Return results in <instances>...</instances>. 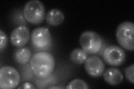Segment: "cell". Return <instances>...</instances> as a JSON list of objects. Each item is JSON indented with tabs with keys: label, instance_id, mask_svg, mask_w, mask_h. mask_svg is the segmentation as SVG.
Returning <instances> with one entry per match:
<instances>
[{
	"label": "cell",
	"instance_id": "obj_1",
	"mask_svg": "<svg viewBox=\"0 0 134 89\" xmlns=\"http://www.w3.org/2000/svg\"><path fill=\"white\" fill-rule=\"evenodd\" d=\"M55 65L53 55L46 51H39L34 54L30 60L31 70L37 78L43 79L50 76Z\"/></svg>",
	"mask_w": 134,
	"mask_h": 89
},
{
	"label": "cell",
	"instance_id": "obj_2",
	"mask_svg": "<svg viewBox=\"0 0 134 89\" xmlns=\"http://www.w3.org/2000/svg\"><path fill=\"white\" fill-rule=\"evenodd\" d=\"M23 15L28 22L34 25L41 23L45 18V10L43 3L38 0H31L25 4Z\"/></svg>",
	"mask_w": 134,
	"mask_h": 89
},
{
	"label": "cell",
	"instance_id": "obj_3",
	"mask_svg": "<svg viewBox=\"0 0 134 89\" xmlns=\"http://www.w3.org/2000/svg\"><path fill=\"white\" fill-rule=\"evenodd\" d=\"M116 37L121 47L128 51L134 50V25L130 21L120 23L117 28Z\"/></svg>",
	"mask_w": 134,
	"mask_h": 89
},
{
	"label": "cell",
	"instance_id": "obj_4",
	"mask_svg": "<svg viewBox=\"0 0 134 89\" xmlns=\"http://www.w3.org/2000/svg\"><path fill=\"white\" fill-rule=\"evenodd\" d=\"M79 43L82 49L87 54H96L102 48L103 39L94 31H86L81 35Z\"/></svg>",
	"mask_w": 134,
	"mask_h": 89
},
{
	"label": "cell",
	"instance_id": "obj_5",
	"mask_svg": "<svg viewBox=\"0 0 134 89\" xmlns=\"http://www.w3.org/2000/svg\"><path fill=\"white\" fill-rule=\"evenodd\" d=\"M33 47L40 51H45L52 45V37L48 28L39 27L34 29L31 35Z\"/></svg>",
	"mask_w": 134,
	"mask_h": 89
},
{
	"label": "cell",
	"instance_id": "obj_6",
	"mask_svg": "<svg viewBox=\"0 0 134 89\" xmlns=\"http://www.w3.org/2000/svg\"><path fill=\"white\" fill-rule=\"evenodd\" d=\"M20 81V74L14 67L3 66L0 69V88L12 89L18 86Z\"/></svg>",
	"mask_w": 134,
	"mask_h": 89
},
{
	"label": "cell",
	"instance_id": "obj_7",
	"mask_svg": "<svg viewBox=\"0 0 134 89\" xmlns=\"http://www.w3.org/2000/svg\"><path fill=\"white\" fill-rule=\"evenodd\" d=\"M102 56L107 64L112 66L122 65L126 60V53L124 49L116 45H110L104 50Z\"/></svg>",
	"mask_w": 134,
	"mask_h": 89
},
{
	"label": "cell",
	"instance_id": "obj_8",
	"mask_svg": "<svg viewBox=\"0 0 134 89\" xmlns=\"http://www.w3.org/2000/svg\"><path fill=\"white\" fill-rule=\"evenodd\" d=\"M30 37L29 29L24 25H20L14 28L10 34L11 44L16 48H23L26 45Z\"/></svg>",
	"mask_w": 134,
	"mask_h": 89
},
{
	"label": "cell",
	"instance_id": "obj_9",
	"mask_svg": "<svg viewBox=\"0 0 134 89\" xmlns=\"http://www.w3.org/2000/svg\"><path fill=\"white\" fill-rule=\"evenodd\" d=\"M85 69L91 77L98 78L103 74L105 66L102 59L93 56L87 57L85 62Z\"/></svg>",
	"mask_w": 134,
	"mask_h": 89
},
{
	"label": "cell",
	"instance_id": "obj_10",
	"mask_svg": "<svg viewBox=\"0 0 134 89\" xmlns=\"http://www.w3.org/2000/svg\"><path fill=\"white\" fill-rule=\"evenodd\" d=\"M103 78L104 81L112 86H116L120 84L124 79V76L121 71L115 68L110 67L103 73Z\"/></svg>",
	"mask_w": 134,
	"mask_h": 89
},
{
	"label": "cell",
	"instance_id": "obj_11",
	"mask_svg": "<svg viewBox=\"0 0 134 89\" xmlns=\"http://www.w3.org/2000/svg\"><path fill=\"white\" fill-rule=\"evenodd\" d=\"M47 22L51 26H56L63 23L64 20L63 13L57 8H53L48 12L45 16Z\"/></svg>",
	"mask_w": 134,
	"mask_h": 89
},
{
	"label": "cell",
	"instance_id": "obj_12",
	"mask_svg": "<svg viewBox=\"0 0 134 89\" xmlns=\"http://www.w3.org/2000/svg\"><path fill=\"white\" fill-rule=\"evenodd\" d=\"M14 58L16 62L20 64H26L32 58L31 51L27 47L18 48L14 52Z\"/></svg>",
	"mask_w": 134,
	"mask_h": 89
},
{
	"label": "cell",
	"instance_id": "obj_13",
	"mask_svg": "<svg viewBox=\"0 0 134 89\" xmlns=\"http://www.w3.org/2000/svg\"><path fill=\"white\" fill-rule=\"evenodd\" d=\"M88 57V54L82 49H74L70 54V59L75 64L81 65L85 63Z\"/></svg>",
	"mask_w": 134,
	"mask_h": 89
},
{
	"label": "cell",
	"instance_id": "obj_14",
	"mask_svg": "<svg viewBox=\"0 0 134 89\" xmlns=\"http://www.w3.org/2000/svg\"><path fill=\"white\" fill-rule=\"evenodd\" d=\"M66 88L68 89H88L89 86L88 84L83 80L74 79L70 81L66 86Z\"/></svg>",
	"mask_w": 134,
	"mask_h": 89
},
{
	"label": "cell",
	"instance_id": "obj_15",
	"mask_svg": "<svg viewBox=\"0 0 134 89\" xmlns=\"http://www.w3.org/2000/svg\"><path fill=\"white\" fill-rule=\"evenodd\" d=\"M133 72H134V65L132 64L131 65L128 66L125 70V74L126 78L129 82H130L132 84L134 83V76H133Z\"/></svg>",
	"mask_w": 134,
	"mask_h": 89
},
{
	"label": "cell",
	"instance_id": "obj_16",
	"mask_svg": "<svg viewBox=\"0 0 134 89\" xmlns=\"http://www.w3.org/2000/svg\"><path fill=\"white\" fill-rule=\"evenodd\" d=\"M8 38L6 33L2 30H0V51L2 52L7 46Z\"/></svg>",
	"mask_w": 134,
	"mask_h": 89
},
{
	"label": "cell",
	"instance_id": "obj_17",
	"mask_svg": "<svg viewBox=\"0 0 134 89\" xmlns=\"http://www.w3.org/2000/svg\"><path fill=\"white\" fill-rule=\"evenodd\" d=\"M18 89H21V88H35V87L34 86V85H32L31 83L29 82H26L22 84L21 85H20V86H19Z\"/></svg>",
	"mask_w": 134,
	"mask_h": 89
},
{
	"label": "cell",
	"instance_id": "obj_18",
	"mask_svg": "<svg viewBox=\"0 0 134 89\" xmlns=\"http://www.w3.org/2000/svg\"><path fill=\"white\" fill-rule=\"evenodd\" d=\"M63 87H60V86H50V87H49L48 88L49 89H51V88H62Z\"/></svg>",
	"mask_w": 134,
	"mask_h": 89
}]
</instances>
